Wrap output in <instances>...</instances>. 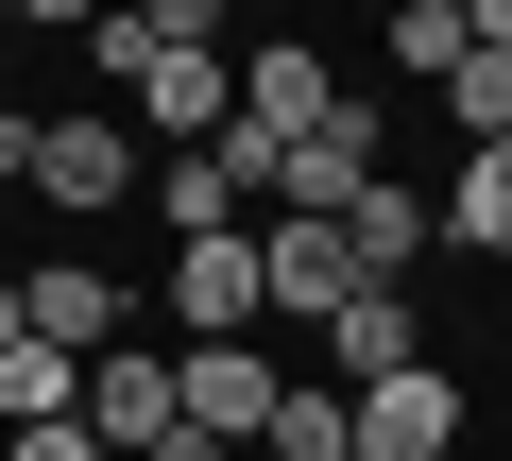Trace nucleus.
<instances>
[{
    "label": "nucleus",
    "mask_w": 512,
    "mask_h": 461,
    "mask_svg": "<svg viewBox=\"0 0 512 461\" xmlns=\"http://www.w3.org/2000/svg\"><path fill=\"white\" fill-rule=\"evenodd\" d=\"M325 103H342V86H325V52H308V35H256V52H239V120H222V154L274 188V154H291Z\"/></svg>",
    "instance_id": "f257e3e1"
},
{
    "label": "nucleus",
    "mask_w": 512,
    "mask_h": 461,
    "mask_svg": "<svg viewBox=\"0 0 512 461\" xmlns=\"http://www.w3.org/2000/svg\"><path fill=\"white\" fill-rule=\"evenodd\" d=\"M69 427H86L103 461H154V444L188 427V393H171V359H154V342H103V359H86V410H69Z\"/></svg>",
    "instance_id": "f03ea898"
},
{
    "label": "nucleus",
    "mask_w": 512,
    "mask_h": 461,
    "mask_svg": "<svg viewBox=\"0 0 512 461\" xmlns=\"http://www.w3.org/2000/svg\"><path fill=\"white\" fill-rule=\"evenodd\" d=\"M444 444H461V376H444V359L342 393V461H444Z\"/></svg>",
    "instance_id": "7ed1b4c3"
},
{
    "label": "nucleus",
    "mask_w": 512,
    "mask_h": 461,
    "mask_svg": "<svg viewBox=\"0 0 512 461\" xmlns=\"http://www.w3.org/2000/svg\"><path fill=\"white\" fill-rule=\"evenodd\" d=\"M376 137H393L376 103H325V120H308V137L274 154V205H291V222H342V205L376 188Z\"/></svg>",
    "instance_id": "20e7f679"
},
{
    "label": "nucleus",
    "mask_w": 512,
    "mask_h": 461,
    "mask_svg": "<svg viewBox=\"0 0 512 461\" xmlns=\"http://www.w3.org/2000/svg\"><path fill=\"white\" fill-rule=\"evenodd\" d=\"M256 291H274V325H342L376 274L342 257V222H291V205H274V240H256Z\"/></svg>",
    "instance_id": "39448f33"
},
{
    "label": "nucleus",
    "mask_w": 512,
    "mask_h": 461,
    "mask_svg": "<svg viewBox=\"0 0 512 461\" xmlns=\"http://www.w3.org/2000/svg\"><path fill=\"white\" fill-rule=\"evenodd\" d=\"M171 393H188V427H205V444H239V461H256V427H274V393H291V376H274V342H188V359H171Z\"/></svg>",
    "instance_id": "423d86ee"
},
{
    "label": "nucleus",
    "mask_w": 512,
    "mask_h": 461,
    "mask_svg": "<svg viewBox=\"0 0 512 461\" xmlns=\"http://www.w3.org/2000/svg\"><path fill=\"white\" fill-rule=\"evenodd\" d=\"M171 325H188V342H256V325H274V291H256V222H239V240H171Z\"/></svg>",
    "instance_id": "0eeeda50"
},
{
    "label": "nucleus",
    "mask_w": 512,
    "mask_h": 461,
    "mask_svg": "<svg viewBox=\"0 0 512 461\" xmlns=\"http://www.w3.org/2000/svg\"><path fill=\"white\" fill-rule=\"evenodd\" d=\"M35 205H69V222H103L120 188H137V137L120 120H35V171H18Z\"/></svg>",
    "instance_id": "6e6552de"
},
{
    "label": "nucleus",
    "mask_w": 512,
    "mask_h": 461,
    "mask_svg": "<svg viewBox=\"0 0 512 461\" xmlns=\"http://www.w3.org/2000/svg\"><path fill=\"white\" fill-rule=\"evenodd\" d=\"M18 325H35L52 359H103V342H137V291L86 274V257H52V274H18Z\"/></svg>",
    "instance_id": "1a4fd4ad"
},
{
    "label": "nucleus",
    "mask_w": 512,
    "mask_h": 461,
    "mask_svg": "<svg viewBox=\"0 0 512 461\" xmlns=\"http://www.w3.org/2000/svg\"><path fill=\"white\" fill-rule=\"evenodd\" d=\"M427 240H444V205H427V188H393V171L342 205V257H359L376 291H410V257H427Z\"/></svg>",
    "instance_id": "9d476101"
},
{
    "label": "nucleus",
    "mask_w": 512,
    "mask_h": 461,
    "mask_svg": "<svg viewBox=\"0 0 512 461\" xmlns=\"http://www.w3.org/2000/svg\"><path fill=\"white\" fill-rule=\"evenodd\" d=\"M308 342H325V393H376V376H410V359H427V342H410V291H359V308H342V325H308Z\"/></svg>",
    "instance_id": "9b49d317"
},
{
    "label": "nucleus",
    "mask_w": 512,
    "mask_h": 461,
    "mask_svg": "<svg viewBox=\"0 0 512 461\" xmlns=\"http://www.w3.org/2000/svg\"><path fill=\"white\" fill-rule=\"evenodd\" d=\"M154 205H171V240H239V205H256V171H239L222 137H188V154L154 171Z\"/></svg>",
    "instance_id": "f8f14e48"
},
{
    "label": "nucleus",
    "mask_w": 512,
    "mask_h": 461,
    "mask_svg": "<svg viewBox=\"0 0 512 461\" xmlns=\"http://www.w3.org/2000/svg\"><path fill=\"white\" fill-rule=\"evenodd\" d=\"M69 410H86V359H52V342L0 359V427H69Z\"/></svg>",
    "instance_id": "ddd939ff"
},
{
    "label": "nucleus",
    "mask_w": 512,
    "mask_h": 461,
    "mask_svg": "<svg viewBox=\"0 0 512 461\" xmlns=\"http://www.w3.org/2000/svg\"><path fill=\"white\" fill-rule=\"evenodd\" d=\"M444 240L512 257V137H495V154H461V188H444Z\"/></svg>",
    "instance_id": "4468645a"
},
{
    "label": "nucleus",
    "mask_w": 512,
    "mask_h": 461,
    "mask_svg": "<svg viewBox=\"0 0 512 461\" xmlns=\"http://www.w3.org/2000/svg\"><path fill=\"white\" fill-rule=\"evenodd\" d=\"M256 461H342V393H325V376H291V393H274V427H256Z\"/></svg>",
    "instance_id": "2eb2a0df"
},
{
    "label": "nucleus",
    "mask_w": 512,
    "mask_h": 461,
    "mask_svg": "<svg viewBox=\"0 0 512 461\" xmlns=\"http://www.w3.org/2000/svg\"><path fill=\"white\" fill-rule=\"evenodd\" d=\"M444 120H461V154H495L512 137V52H461L444 69Z\"/></svg>",
    "instance_id": "dca6fc26"
},
{
    "label": "nucleus",
    "mask_w": 512,
    "mask_h": 461,
    "mask_svg": "<svg viewBox=\"0 0 512 461\" xmlns=\"http://www.w3.org/2000/svg\"><path fill=\"white\" fill-rule=\"evenodd\" d=\"M461 52H478V35H461V0H393V69H410V86H444Z\"/></svg>",
    "instance_id": "f3484780"
},
{
    "label": "nucleus",
    "mask_w": 512,
    "mask_h": 461,
    "mask_svg": "<svg viewBox=\"0 0 512 461\" xmlns=\"http://www.w3.org/2000/svg\"><path fill=\"white\" fill-rule=\"evenodd\" d=\"M0 461H103L86 427H18V444H0Z\"/></svg>",
    "instance_id": "a211bd4d"
},
{
    "label": "nucleus",
    "mask_w": 512,
    "mask_h": 461,
    "mask_svg": "<svg viewBox=\"0 0 512 461\" xmlns=\"http://www.w3.org/2000/svg\"><path fill=\"white\" fill-rule=\"evenodd\" d=\"M18 171H35V120H18V103H0V188H18Z\"/></svg>",
    "instance_id": "6ab92c4d"
},
{
    "label": "nucleus",
    "mask_w": 512,
    "mask_h": 461,
    "mask_svg": "<svg viewBox=\"0 0 512 461\" xmlns=\"http://www.w3.org/2000/svg\"><path fill=\"white\" fill-rule=\"evenodd\" d=\"M461 35H478V52H512V0H461Z\"/></svg>",
    "instance_id": "aec40b11"
},
{
    "label": "nucleus",
    "mask_w": 512,
    "mask_h": 461,
    "mask_svg": "<svg viewBox=\"0 0 512 461\" xmlns=\"http://www.w3.org/2000/svg\"><path fill=\"white\" fill-rule=\"evenodd\" d=\"M154 461H239V444H205V427H171V444H154Z\"/></svg>",
    "instance_id": "412c9836"
},
{
    "label": "nucleus",
    "mask_w": 512,
    "mask_h": 461,
    "mask_svg": "<svg viewBox=\"0 0 512 461\" xmlns=\"http://www.w3.org/2000/svg\"><path fill=\"white\" fill-rule=\"evenodd\" d=\"M0 18H103V0H0Z\"/></svg>",
    "instance_id": "4be33fe9"
},
{
    "label": "nucleus",
    "mask_w": 512,
    "mask_h": 461,
    "mask_svg": "<svg viewBox=\"0 0 512 461\" xmlns=\"http://www.w3.org/2000/svg\"><path fill=\"white\" fill-rule=\"evenodd\" d=\"M18 342H35V325H18V274H0V359H18Z\"/></svg>",
    "instance_id": "5701e85b"
},
{
    "label": "nucleus",
    "mask_w": 512,
    "mask_h": 461,
    "mask_svg": "<svg viewBox=\"0 0 512 461\" xmlns=\"http://www.w3.org/2000/svg\"><path fill=\"white\" fill-rule=\"evenodd\" d=\"M222 18H256V0H205V35H222Z\"/></svg>",
    "instance_id": "b1692460"
}]
</instances>
